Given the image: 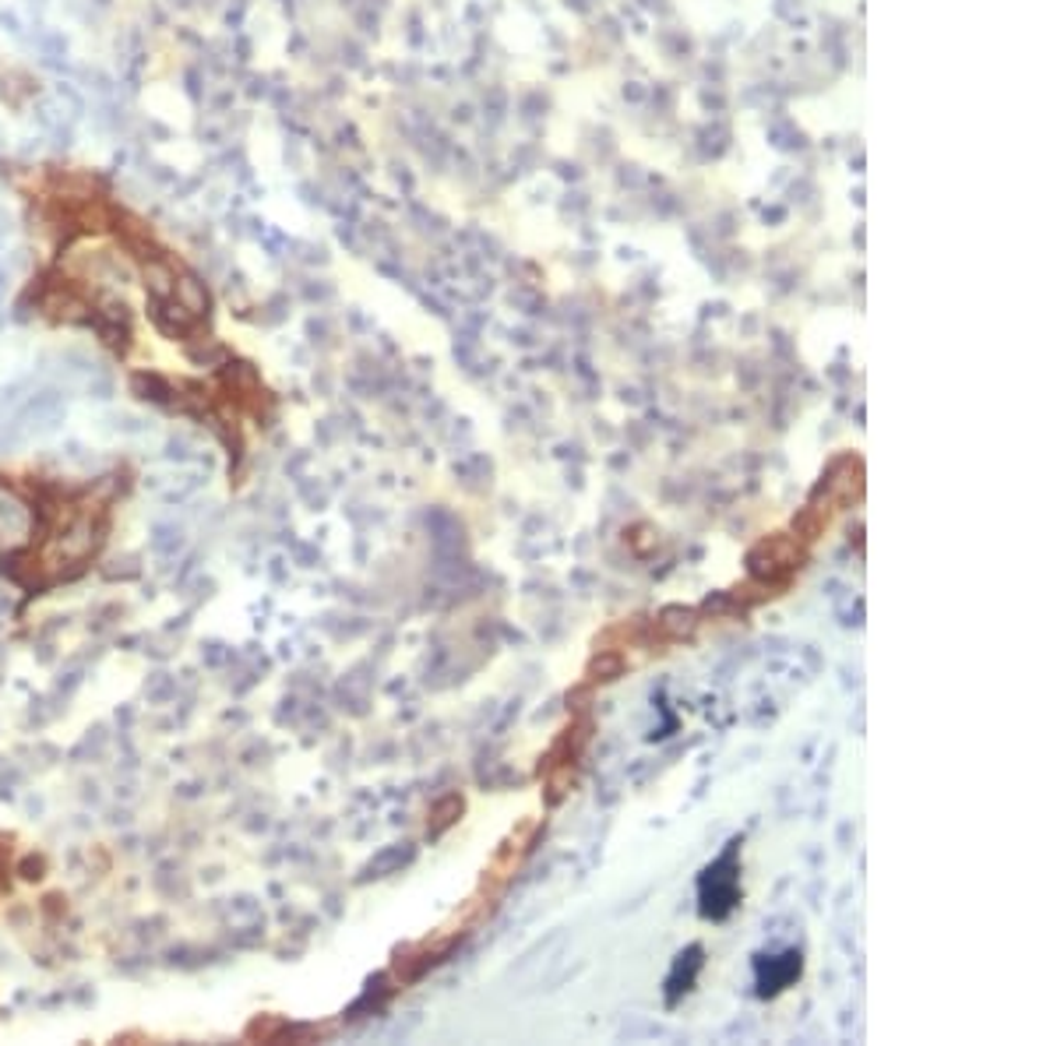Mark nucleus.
<instances>
[{
	"mask_svg": "<svg viewBox=\"0 0 1057 1046\" xmlns=\"http://www.w3.org/2000/svg\"><path fill=\"white\" fill-rule=\"evenodd\" d=\"M803 561V550L790 536H772L751 550V575L765 585H783Z\"/></svg>",
	"mask_w": 1057,
	"mask_h": 1046,
	"instance_id": "f03ea898",
	"label": "nucleus"
},
{
	"mask_svg": "<svg viewBox=\"0 0 1057 1046\" xmlns=\"http://www.w3.org/2000/svg\"><path fill=\"white\" fill-rule=\"evenodd\" d=\"M698 969H701V948L695 944V948L681 952L677 961H674V972H670V980H666V987H670V990H666V1001H670V1004H677L681 993H687V990L695 987Z\"/></svg>",
	"mask_w": 1057,
	"mask_h": 1046,
	"instance_id": "39448f33",
	"label": "nucleus"
},
{
	"mask_svg": "<svg viewBox=\"0 0 1057 1046\" xmlns=\"http://www.w3.org/2000/svg\"><path fill=\"white\" fill-rule=\"evenodd\" d=\"M800 969H803V958L800 952H786V955H762L754 961V980H758V993L762 998H776L779 990H786L794 980H800Z\"/></svg>",
	"mask_w": 1057,
	"mask_h": 1046,
	"instance_id": "7ed1b4c3",
	"label": "nucleus"
},
{
	"mask_svg": "<svg viewBox=\"0 0 1057 1046\" xmlns=\"http://www.w3.org/2000/svg\"><path fill=\"white\" fill-rule=\"evenodd\" d=\"M741 842H730L727 853L709 864L698 877V913L705 920H727L741 902Z\"/></svg>",
	"mask_w": 1057,
	"mask_h": 1046,
	"instance_id": "f257e3e1",
	"label": "nucleus"
},
{
	"mask_svg": "<svg viewBox=\"0 0 1057 1046\" xmlns=\"http://www.w3.org/2000/svg\"><path fill=\"white\" fill-rule=\"evenodd\" d=\"M173 300L180 303V307H188L198 320H205V314H209V290H205V282H201L194 272H180V275H177Z\"/></svg>",
	"mask_w": 1057,
	"mask_h": 1046,
	"instance_id": "423d86ee",
	"label": "nucleus"
},
{
	"mask_svg": "<svg viewBox=\"0 0 1057 1046\" xmlns=\"http://www.w3.org/2000/svg\"><path fill=\"white\" fill-rule=\"evenodd\" d=\"M177 265L166 258V255H153V258H145L142 265V279H145V290L153 300H170L173 290H177Z\"/></svg>",
	"mask_w": 1057,
	"mask_h": 1046,
	"instance_id": "20e7f679",
	"label": "nucleus"
}]
</instances>
